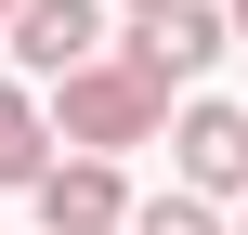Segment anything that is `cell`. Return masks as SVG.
<instances>
[{
    "label": "cell",
    "instance_id": "cell-10",
    "mask_svg": "<svg viewBox=\"0 0 248 235\" xmlns=\"http://www.w3.org/2000/svg\"><path fill=\"white\" fill-rule=\"evenodd\" d=\"M222 235H248V209H235V222H222Z\"/></svg>",
    "mask_w": 248,
    "mask_h": 235
},
{
    "label": "cell",
    "instance_id": "cell-9",
    "mask_svg": "<svg viewBox=\"0 0 248 235\" xmlns=\"http://www.w3.org/2000/svg\"><path fill=\"white\" fill-rule=\"evenodd\" d=\"M105 13H157V0H105Z\"/></svg>",
    "mask_w": 248,
    "mask_h": 235
},
{
    "label": "cell",
    "instance_id": "cell-7",
    "mask_svg": "<svg viewBox=\"0 0 248 235\" xmlns=\"http://www.w3.org/2000/svg\"><path fill=\"white\" fill-rule=\"evenodd\" d=\"M131 235H222V209H196V196H131Z\"/></svg>",
    "mask_w": 248,
    "mask_h": 235
},
{
    "label": "cell",
    "instance_id": "cell-8",
    "mask_svg": "<svg viewBox=\"0 0 248 235\" xmlns=\"http://www.w3.org/2000/svg\"><path fill=\"white\" fill-rule=\"evenodd\" d=\"M222 39H248V0H222Z\"/></svg>",
    "mask_w": 248,
    "mask_h": 235
},
{
    "label": "cell",
    "instance_id": "cell-1",
    "mask_svg": "<svg viewBox=\"0 0 248 235\" xmlns=\"http://www.w3.org/2000/svg\"><path fill=\"white\" fill-rule=\"evenodd\" d=\"M39 131H52V144H78V157H131V144H157V131H170V92H157L131 52H92L78 78H52Z\"/></svg>",
    "mask_w": 248,
    "mask_h": 235
},
{
    "label": "cell",
    "instance_id": "cell-5",
    "mask_svg": "<svg viewBox=\"0 0 248 235\" xmlns=\"http://www.w3.org/2000/svg\"><path fill=\"white\" fill-rule=\"evenodd\" d=\"M26 196H39V235H131V183H118V157H52Z\"/></svg>",
    "mask_w": 248,
    "mask_h": 235
},
{
    "label": "cell",
    "instance_id": "cell-4",
    "mask_svg": "<svg viewBox=\"0 0 248 235\" xmlns=\"http://www.w3.org/2000/svg\"><path fill=\"white\" fill-rule=\"evenodd\" d=\"M157 92H196L209 78V52H222V0H157V13H131V39H118Z\"/></svg>",
    "mask_w": 248,
    "mask_h": 235
},
{
    "label": "cell",
    "instance_id": "cell-6",
    "mask_svg": "<svg viewBox=\"0 0 248 235\" xmlns=\"http://www.w3.org/2000/svg\"><path fill=\"white\" fill-rule=\"evenodd\" d=\"M52 170V131H39V92L26 78H0V196H26Z\"/></svg>",
    "mask_w": 248,
    "mask_h": 235
},
{
    "label": "cell",
    "instance_id": "cell-11",
    "mask_svg": "<svg viewBox=\"0 0 248 235\" xmlns=\"http://www.w3.org/2000/svg\"><path fill=\"white\" fill-rule=\"evenodd\" d=\"M0 26H13V0H0Z\"/></svg>",
    "mask_w": 248,
    "mask_h": 235
},
{
    "label": "cell",
    "instance_id": "cell-3",
    "mask_svg": "<svg viewBox=\"0 0 248 235\" xmlns=\"http://www.w3.org/2000/svg\"><path fill=\"white\" fill-rule=\"evenodd\" d=\"M13 78L26 92H52V78H78L92 52H105V0H13Z\"/></svg>",
    "mask_w": 248,
    "mask_h": 235
},
{
    "label": "cell",
    "instance_id": "cell-2",
    "mask_svg": "<svg viewBox=\"0 0 248 235\" xmlns=\"http://www.w3.org/2000/svg\"><path fill=\"white\" fill-rule=\"evenodd\" d=\"M157 144H170V196H196V209H248V105L196 92Z\"/></svg>",
    "mask_w": 248,
    "mask_h": 235
}]
</instances>
